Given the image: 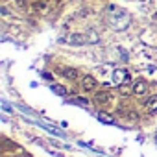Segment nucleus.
I'll use <instances>...</instances> for the list:
<instances>
[{
  "label": "nucleus",
  "instance_id": "obj_10",
  "mask_svg": "<svg viewBox=\"0 0 157 157\" xmlns=\"http://www.w3.org/2000/svg\"><path fill=\"white\" fill-rule=\"evenodd\" d=\"M52 89H54V93H56V94H59V96H63V94H67V89H65L63 85H54Z\"/></svg>",
  "mask_w": 157,
  "mask_h": 157
},
{
  "label": "nucleus",
  "instance_id": "obj_8",
  "mask_svg": "<svg viewBox=\"0 0 157 157\" xmlns=\"http://www.w3.org/2000/svg\"><path fill=\"white\" fill-rule=\"evenodd\" d=\"M98 118H100V120H104V122H107V124H113V122H115V118H113L111 115H107V113H100V115H98Z\"/></svg>",
  "mask_w": 157,
  "mask_h": 157
},
{
  "label": "nucleus",
  "instance_id": "obj_5",
  "mask_svg": "<svg viewBox=\"0 0 157 157\" xmlns=\"http://www.w3.org/2000/svg\"><path fill=\"white\" fill-rule=\"evenodd\" d=\"M63 76L67 78V80H76L78 72H76V68H63Z\"/></svg>",
  "mask_w": 157,
  "mask_h": 157
},
{
  "label": "nucleus",
  "instance_id": "obj_7",
  "mask_svg": "<svg viewBox=\"0 0 157 157\" xmlns=\"http://www.w3.org/2000/svg\"><path fill=\"white\" fill-rule=\"evenodd\" d=\"M146 107H148V109H151V111H153V109H157V96H150V98H148V102H146Z\"/></svg>",
  "mask_w": 157,
  "mask_h": 157
},
{
  "label": "nucleus",
  "instance_id": "obj_3",
  "mask_svg": "<svg viewBox=\"0 0 157 157\" xmlns=\"http://www.w3.org/2000/svg\"><path fill=\"white\" fill-rule=\"evenodd\" d=\"M146 91H148V85H146L144 82H137V83L133 85V93H135V94H144Z\"/></svg>",
  "mask_w": 157,
  "mask_h": 157
},
{
  "label": "nucleus",
  "instance_id": "obj_12",
  "mask_svg": "<svg viewBox=\"0 0 157 157\" xmlns=\"http://www.w3.org/2000/svg\"><path fill=\"white\" fill-rule=\"evenodd\" d=\"M72 102H74V104H80V105H85V107L89 105V102H87V100H83V98H74Z\"/></svg>",
  "mask_w": 157,
  "mask_h": 157
},
{
  "label": "nucleus",
  "instance_id": "obj_1",
  "mask_svg": "<svg viewBox=\"0 0 157 157\" xmlns=\"http://www.w3.org/2000/svg\"><path fill=\"white\" fill-rule=\"evenodd\" d=\"M93 89H96V80L93 76H85L83 78V91H93Z\"/></svg>",
  "mask_w": 157,
  "mask_h": 157
},
{
  "label": "nucleus",
  "instance_id": "obj_13",
  "mask_svg": "<svg viewBox=\"0 0 157 157\" xmlns=\"http://www.w3.org/2000/svg\"><path fill=\"white\" fill-rule=\"evenodd\" d=\"M26 2H28V0H17V4H19L21 8H24V6H26Z\"/></svg>",
  "mask_w": 157,
  "mask_h": 157
},
{
  "label": "nucleus",
  "instance_id": "obj_6",
  "mask_svg": "<svg viewBox=\"0 0 157 157\" xmlns=\"http://www.w3.org/2000/svg\"><path fill=\"white\" fill-rule=\"evenodd\" d=\"M128 72H124V70H117L115 72V82H122V80H128Z\"/></svg>",
  "mask_w": 157,
  "mask_h": 157
},
{
  "label": "nucleus",
  "instance_id": "obj_9",
  "mask_svg": "<svg viewBox=\"0 0 157 157\" xmlns=\"http://www.w3.org/2000/svg\"><path fill=\"white\" fill-rule=\"evenodd\" d=\"M133 93V87H129V85H120V94L122 96H128V94H131Z\"/></svg>",
  "mask_w": 157,
  "mask_h": 157
},
{
  "label": "nucleus",
  "instance_id": "obj_2",
  "mask_svg": "<svg viewBox=\"0 0 157 157\" xmlns=\"http://www.w3.org/2000/svg\"><path fill=\"white\" fill-rule=\"evenodd\" d=\"M68 41H70V43H76V44H85L89 39H87L85 35H82V33H74V35L68 37Z\"/></svg>",
  "mask_w": 157,
  "mask_h": 157
},
{
  "label": "nucleus",
  "instance_id": "obj_4",
  "mask_svg": "<svg viewBox=\"0 0 157 157\" xmlns=\"http://www.w3.org/2000/svg\"><path fill=\"white\" fill-rule=\"evenodd\" d=\"M94 100H96V104H98V105H104V104H107V102H109V94H107V93H104V91H102V93H96Z\"/></svg>",
  "mask_w": 157,
  "mask_h": 157
},
{
  "label": "nucleus",
  "instance_id": "obj_11",
  "mask_svg": "<svg viewBox=\"0 0 157 157\" xmlns=\"http://www.w3.org/2000/svg\"><path fill=\"white\" fill-rule=\"evenodd\" d=\"M33 8H35L37 11H46V4L41 2V0H39V2H33Z\"/></svg>",
  "mask_w": 157,
  "mask_h": 157
}]
</instances>
